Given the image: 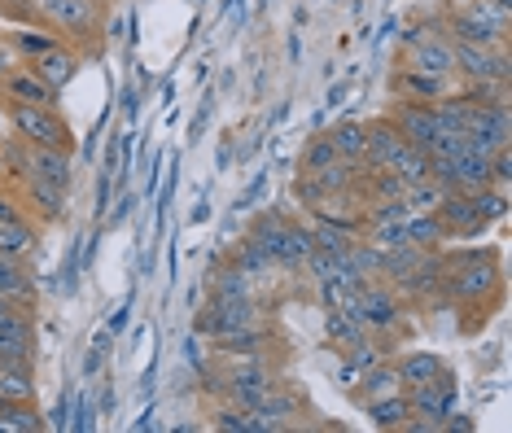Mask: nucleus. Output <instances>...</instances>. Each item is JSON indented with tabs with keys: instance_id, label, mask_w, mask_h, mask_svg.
<instances>
[{
	"instance_id": "nucleus-38",
	"label": "nucleus",
	"mask_w": 512,
	"mask_h": 433,
	"mask_svg": "<svg viewBox=\"0 0 512 433\" xmlns=\"http://www.w3.org/2000/svg\"><path fill=\"white\" fill-rule=\"evenodd\" d=\"M110 329H101V333H92V342H88V359H84V377H97L101 368H106V359H110Z\"/></svg>"
},
{
	"instance_id": "nucleus-46",
	"label": "nucleus",
	"mask_w": 512,
	"mask_h": 433,
	"mask_svg": "<svg viewBox=\"0 0 512 433\" xmlns=\"http://www.w3.org/2000/svg\"><path fill=\"white\" fill-rule=\"evenodd\" d=\"M127 311H132V307H119V311H114V320H110V333H123V324H127Z\"/></svg>"
},
{
	"instance_id": "nucleus-10",
	"label": "nucleus",
	"mask_w": 512,
	"mask_h": 433,
	"mask_svg": "<svg viewBox=\"0 0 512 433\" xmlns=\"http://www.w3.org/2000/svg\"><path fill=\"white\" fill-rule=\"evenodd\" d=\"M31 346H36L31 307H5L0 311V364H31Z\"/></svg>"
},
{
	"instance_id": "nucleus-44",
	"label": "nucleus",
	"mask_w": 512,
	"mask_h": 433,
	"mask_svg": "<svg viewBox=\"0 0 512 433\" xmlns=\"http://www.w3.org/2000/svg\"><path fill=\"white\" fill-rule=\"evenodd\" d=\"M136 110H141V92L123 88V114H127V119H136Z\"/></svg>"
},
{
	"instance_id": "nucleus-21",
	"label": "nucleus",
	"mask_w": 512,
	"mask_h": 433,
	"mask_svg": "<svg viewBox=\"0 0 512 433\" xmlns=\"http://www.w3.org/2000/svg\"><path fill=\"white\" fill-rule=\"evenodd\" d=\"M394 368H399L403 390H412V385H425V381H434L438 372H447V359H442L438 350H407L403 359H394Z\"/></svg>"
},
{
	"instance_id": "nucleus-11",
	"label": "nucleus",
	"mask_w": 512,
	"mask_h": 433,
	"mask_svg": "<svg viewBox=\"0 0 512 433\" xmlns=\"http://www.w3.org/2000/svg\"><path fill=\"white\" fill-rule=\"evenodd\" d=\"M0 97H5V105L22 101V105H49V110H57V97H62V92L44 84L27 62H18L9 75H0Z\"/></svg>"
},
{
	"instance_id": "nucleus-4",
	"label": "nucleus",
	"mask_w": 512,
	"mask_h": 433,
	"mask_svg": "<svg viewBox=\"0 0 512 433\" xmlns=\"http://www.w3.org/2000/svg\"><path fill=\"white\" fill-rule=\"evenodd\" d=\"M355 315L364 320V329L381 342H390L394 333H403V320H407V302L399 298V289L386 285V280H364L359 285V302H355Z\"/></svg>"
},
{
	"instance_id": "nucleus-40",
	"label": "nucleus",
	"mask_w": 512,
	"mask_h": 433,
	"mask_svg": "<svg viewBox=\"0 0 512 433\" xmlns=\"http://www.w3.org/2000/svg\"><path fill=\"white\" fill-rule=\"evenodd\" d=\"M71 416H75V399L71 394H62L57 407L49 412V420H44V429H71Z\"/></svg>"
},
{
	"instance_id": "nucleus-31",
	"label": "nucleus",
	"mask_w": 512,
	"mask_h": 433,
	"mask_svg": "<svg viewBox=\"0 0 512 433\" xmlns=\"http://www.w3.org/2000/svg\"><path fill=\"white\" fill-rule=\"evenodd\" d=\"M36 394L31 364H0V403H22Z\"/></svg>"
},
{
	"instance_id": "nucleus-13",
	"label": "nucleus",
	"mask_w": 512,
	"mask_h": 433,
	"mask_svg": "<svg viewBox=\"0 0 512 433\" xmlns=\"http://www.w3.org/2000/svg\"><path fill=\"white\" fill-rule=\"evenodd\" d=\"M27 154V175H40V180L57 184V189H71L75 180V154L66 149H53V145H22Z\"/></svg>"
},
{
	"instance_id": "nucleus-9",
	"label": "nucleus",
	"mask_w": 512,
	"mask_h": 433,
	"mask_svg": "<svg viewBox=\"0 0 512 433\" xmlns=\"http://www.w3.org/2000/svg\"><path fill=\"white\" fill-rule=\"evenodd\" d=\"M386 119L399 127L403 140H412L416 149H429V140L442 132V123L434 119V105L429 101H407V97H390Z\"/></svg>"
},
{
	"instance_id": "nucleus-34",
	"label": "nucleus",
	"mask_w": 512,
	"mask_h": 433,
	"mask_svg": "<svg viewBox=\"0 0 512 433\" xmlns=\"http://www.w3.org/2000/svg\"><path fill=\"white\" fill-rule=\"evenodd\" d=\"M346 267H351V276L359 280V285H364V280H377L381 276V250L359 237L351 250H346Z\"/></svg>"
},
{
	"instance_id": "nucleus-24",
	"label": "nucleus",
	"mask_w": 512,
	"mask_h": 433,
	"mask_svg": "<svg viewBox=\"0 0 512 433\" xmlns=\"http://www.w3.org/2000/svg\"><path fill=\"white\" fill-rule=\"evenodd\" d=\"M259 280H254L250 272H241L237 263L228 267H215L211 272V285H206V294H219V298H259Z\"/></svg>"
},
{
	"instance_id": "nucleus-14",
	"label": "nucleus",
	"mask_w": 512,
	"mask_h": 433,
	"mask_svg": "<svg viewBox=\"0 0 512 433\" xmlns=\"http://www.w3.org/2000/svg\"><path fill=\"white\" fill-rule=\"evenodd\" d=\"M272 346H276V337H272V329H267L263 320L246 324V329H232V333L211 337L215 359H232V355H267Z\"/></svg>"
},
{
	"instance_id": "nucleus-25",
	"label": "nucleus",
	"mask_w": 512,
	"mask_h": 433,
	"mask_svg": "<svg viewBox=\"0 0 512 433\" xmlns=\"http://www.w3.org/2000/svg\"><path fill=\"white\" fill-rule=\"evenodd\" d=\"M311 237H316L320 250L346 254V250H351V245L359 241V228L342 224V219H329V215H311Z\"/></svg>"
},
{
	"instance_id": "nucleus-28",
	"label": "nucleus",
	"mask_w": 512,
	"mask_h": 433,
	"mask_svg": "<svg viewBox=\"0 0 512 433\" xmlns=\"http://www.w3.org/2000/svg\"><path fill=\"white\" fill-rule=\"evenodd\" d=\"M36 241H40V228L27 224V215L14 219V224H0V254H9V259H27L36 250Z\"/></svg>"
},
{
	"instance_id": "nucleus-32",
	"label": "nucleus",
	"mask_w": 512,
	"mask_h": 433,
	"mask_svg": "<svg viewBox=\"0 0 512 433\" xmlns=\"http://www.w3.org/2000/svg\"><path fill=\"white\" fill-rule=\"evenodd\" d=\"M40 429H44V420L36 407H31V399L0 403V433H40Z\"/></svg>"
},
{
	"instance_id": "nucleus-16",
	"label": "nucleus",
	"mask_w": 512,
	"mask_h": 433,
	"mask_svg": "<svg viewBox=\"0 0 512 433\" xmlns=\"http://www.w3.org/2000/svg\"><path fill=\"white\" fill-rule=\"evenodd\" d=\"M79 62H84V53H79L75 44H62V40H57L49 53H44V57H36V62H27V66L36 70V75H40V79H44V84H49V88H57V92H62V88H66V84H71V79H75Z\"/></svg>"
},
{
	"instance_id": "nucleus-15",
	"label": "nucleus",
	"mask_w": 512,
	"mask_h": 433,
	"mask_svg": "<svg viewBox=\"0 0 512 433\" xmlns=\"http://www.w3.org/2000/svg\"><path fill=\"white\" fill-rule=\"evenodd\" d=\"M66 193L71 189H57V184L40 180V175H22V202H27V210L40 219V224H57V219L66 215Z\"/></svg>"
},
{
	"instance_id": "nucleus-43",
	"label": "nucleus",
	"mask_w": 512,
	"mask_h": 433,
	"mask_svg": "<svg viewBox=\"0 0 512 433\" xmlns=\"http://www.w3.org/2000/svg\"><path fill=\"white\" fill-rule=\"evenodd\" d=\"M110 193H114V171H101V175H97V215H106Z\"/></svg>"
},
{
	"instance_id": "nucleus-5",
	"label": "nucleus",
	"mask_w": 512,
	"mask_h": 433,
	"mask_svg": "<svg viewBox=\"0 0 512 433\" xmlns=\"http://www.w3.org/2000/svg\"><path fill=\"white\" fill-rule=\"evenodd\" d=\"M27 14L44 31H62L66 40H88L101 27V0H27Z\"/></svg>"
},
{
	"instance_id": "nucleus-18",
	"label": "nucleus",
	"mask_w": 512,
	"mask_h": 433,
	"mask_svg": "<svg viewBox=\"0 0 512 433\" xmlns=\"http://www.w3.org/2000/svg\"><path fill=\"white\" fill-rule=\"evenodd\" d=\"M394 390H403L399 368H394V359H381V364H372V368L359 372V381L346 394L355 399V407H364L372 399H386V394H394Z\"/></svg>"
},
{
	"instance_id": "nucleus-37",
	"label": "nucleus",
	"mask_w": 512,
	"mask_h": 433,
	"mask_svg": "<svg viewBox=\"0 0 512 433\" xmlns=\"http://www.w3.org/2000/svg\"><path fill=\"white\" fill-rule=\"evenodd\" d=\"M232 263L241 267V272H250L254 280H263V276H272V267H276V259L267 250H259V245H254L250 237L237 245V254H232Z\"/></svg>"
},
{
	"instance_id": "nucleus-19",
	"label": "nucleus",
	"mask_w": 512,
	"mask_h": 433,
	"mask_svg": "<svg viewBox=\"0 0 512 433\" xmlns=\"http://www.w3.org/2000/svg\"><path fill=\"white\" fill-rule=\"evenodd\" d=\"M359 412L368 416L372 429H386V433H403L407 425H412V403H407V390H394L386 394V399H372L364 403Z\"/></svg>"
},
{
	"instance_id": "nucleus-22",
	"label": "nucleus",
	"mask_w": 512,
	"mask_h": 433,
	"mask_svg": "<svg viewBox=\"0 0 512 433\" xmlns=\"http://www.w3.org/2000/svg\"><path fill=\"white\" fill-rule=\"evenodd\" d=\"M403 237L412 241V245H421V250H442V245L451 241L434 210H416V215H403Z\"/></svg>"
},
{
	"instance_id": "nucleus-26",
	"label": "nucleus",
	"mask_w": 512,
	"mask_h": 433,
	"mask_svg": "<svg viewBox=\"0 0 512 433\" xmlns=\"http://www.w3.org/2000/svg\"><path fill=\"white\" fill-rule=\"evenodd\" d=\"M324 337L333 350H351L359 337H368V329L355 311H324Z\"/></svg>"
},
{
	"instance_id": "nucleus-20",
	"label": "nucleus",
	"mask_w": 512,
	"mask_h": 433,
	"mask_svg": "<svg viewBox=\"0 0 512 433\" xmlns=\"http://www.w3.org/2000/svg\"><path fill=\"white\" fill-rule=\"evenodd\" d=\"M285 224H289L285 210H263V215H254V224L246 232V237L259 245V250L272 254L276 267H281V259H285Z\"/></svg>"
},
{
	"instance_id": "nucleus-1",
	"label": "nucleus",
	"mask_w": 512,
	"mask_h": 433,
	"mask_svg": "<svg viewBox=\"0 0 512 433\" xmlns=\"http://www.w3.org/2000/svg\"><path fill=\"white\" fill-rule=\"evenodd\" d=\"M442 298L464 311L486 315L504 298V272H499L495 245H442Z\"/></svg>"
},
{
	"instance_id": "nucleus-7",
	"label": "nucleus",
	"mask_w": 512,
	"mask_h": 433,
	"mask_svg": "<svg viewBox=\"0 0 512 433\" xmlns=\"http://www.w3.org/2000/svg\"><path fill=\"white\" fill-rule=\"evenodd\" d=\"M364 136H368V149H364V167L368 171H399L403 158L416 149L412 140L399 136V127H394L386 114H381V119H372V123H364Z\"/></svg>"
},
{
	"instance_id": "nucleus-8",
	"label": "nucleus",
	"mask_w": 512,
	"mask_h": 433,
	"mask_svg": "<svg viewBox=\"0 0 512 433\" xmlns=\"http://www.w3.org/2000/svg\"><path fill=\"white\" fill-rule=\"evenodd\" d=\"M434 215L442 219V228H447L451 241H473V237H486V228H491V219L477 210L473 193H460V189H447V197L438 202Z\"/></svg>"
},
{
	"instance_id": "nucleus-17",
	"label": "nucleus",
	"mask_w": 512,
	"mask_h": 433,
	"mask_svg": "<svg viewBox=\"0 0 512 433\" xmlns=\"http://www.w3.org/2000/svg\"><path fill=\"white\" fill-rule=\"evenodd\" d=\"M447 88L451 79L425 75V70H412V66H394L390 75V97H407V101H438Z\"/></svg>"
},
{
	"instance_id": "nucleus-42",
	"label": "nucleus",
	"mask_w": 512,
	"mask_h": 433,
	"mask_svg": "<svg viewBox=\"0 0 512 433\" xmlns=\"http://www.w3.org/2000/svg\"><path fill=\"white\" fill-rule=\"evenodd\" d=\"M14 219H22V197L0 189V224H14Z\"/></svg>"
},
{
	"instance_id": "nucleus-29",
	"label": "nucleus",
	"mask_w": 512,
	"mask_h": 433,
	"mask_svg": "<svg viewBox=\"0 0 512 433\" xmlns=\"http://www.w3.org/2000/svg\"><path fill=\"white\" fill-rule=\"evenodd\" d=\"M447 9H460V14H469V18H482L486 27H495V31H512V5L508 0H456V5H447Z\"/></svg>"
},
{
	"instance_id": "nucleus-47",
	"label": "nucleus",
	"mask_w": 512,
	"mask_h": 433,
	"mask_svg": "<svg viewBox=\"0 0 512 433\" xmlns=\"http://www.w3.org/2000/svg\"><path fill=\"white\" fill-rule=\"evenodd\" d=\"M193 219L202 224V219H211V206H206V197H197V206H193Z\"/></svg>"
},
{
	"instance_id": "nucleus-39",
	"label": "nucleus",
	"mask_w": 512,
	"mask_h": 433,
	"mask_svg": "<svg viewBox=\"0 0 512 433\" xmlns=\"http://www.w3.org/2000/svg\"><path fill=\"white\" fill-rule=\"evenodd\" d=\"M294 202H302V206H307V210L324 202V193H320L316 175H298V180H294Z\"/></svg>"
},
{
	"instance_id": "nucleus-45",
	"label": "nucleus",
	"mask_w": 512,
	"mask_h": 433,
	"mask_svg": "<svg viewBox=\"0 0 512 433\" xmlns=\"http://www.w3.org/2000/svg\"><path fill=\"white\" fill-rule=\"evenodd\" d=\"M154 407H145V412H141V420H132V429H154Z\"/></svg>"
},
{
	"instance_id": "nucleus-35",
	"label": "nucleus",
	"mask_w": 512,
	"mask_h": 433,
	"mask_svg": "<svg viewBox=\"0 0 512 433\" xmlns=\"http://www.w3.org/2000/svg\"><path fill=\"white\" fill-rule=\"evenodd\" d=\"M329 162H337V149H333V140L316 132V136H307V145H302V154H298V175H316L324 171Z\"/></svg>"
},
{
	"instance_id": "nucleus-30",
	"label": "nucleus",
	"mask_w": 512,
	"mask_h": 433,
	"mask_svg": "<svg viewBox=\"0 0 512 433\" xmlns=\"http://www.w3.org/2000/svg\"><path fill=\"white\" fill-rule=\"evenodd\" d=\"M316 250V237H311V224H302V219L289 215V224H285V259L281 267H289V272H298L302 263H307V254Z\"/></svg>"
},
{
	"instance_id": "nucleus-6",
	"label": "nucleus",
	"mask_w": 512,
	"mask_h": 433,
	"mask_svg": "<svg viewBox=\"0 0 512 433\" xmlns=\"http://www.w3.org/2000/svg\"><path fill=\"white\" fill-rule=\"evenodd\" d=\"M263 320L259 315V298H219L206 294V307L193 315V333L197 337H219L232 329H246V324Z\"/></svg>"
},
{
	"instance_id": "nucleus-41",
	"label": "nucleus",
	"mask_w": 512,
	"mask_h": 433,
	"mask_svg": "<svg viewBox=\"0 0 512 433\" xmlns=\"http://www.w3.org/2000/svg\"><path fill=\"white\" fill-rule=\"evenodd\" d=\"M92 425H97V403H92V399H79V403H75V416H71V429L88 433Z\"/></svg>"
},
{
	"instance_id": "nucleus-12",
	"label": "nucleus",
	"mask_w": 512,
	"mask_h": 433,
	"mask_svg": "<svg viewBox=\"0 0 512 433\" xmlns=\"http://www.w3.org/2000/svg\"><path fill=\"white\" fill-rule=\"evenodd\" d=\"M403 66L425 70V75H438V79H456V49H451V35L447 31L425 35L421 44H412V49H407Z\"/></svg>"
},
{
	"instance_id": "nucleus-36",
	"label": "nucleus",
	"mask_w": 512,
	"mask_h": 433,
	"mask_svg": "<svg viewBox=\"0 0 512 433\" xmlns=\"http://www.w3.org/2000/svg\"><path fill=\"white\" fill-rule=\"evenodd\" d=\"M447 197V189L429 175V180H416V184H407V193H403V206H407V215H416V210H438V202Z\"/></svg>"
},
{
	"instance_id": "nucleus-33",
	"label": "nucleus",
	"mask_w": 512,
	"mask_h": 433,
	"mask_svg": "<svg viewBox=\"0 0 512 433\" xmlns=\"http://www.w3.org/2000/svg\"><path fill=\"white\" fill-rule=\"evenodd\" d=\"M44 27H18L9 31V49L18 53V62H36V57H44L57 44V35H40Z\"/></svg>"
},
{
	"instance_id": "nucleus-2",
	"label": "nucleus",
	"mask_w": 512,
	"mask_h": 433,
	"mask_svg": "<svg viewBox=\"0 0 512 433\" xmlns=\"http://www.w3.org/2000/svg\"><path fill=\"white\" fill-rule=\"evenodd\" d=\"M407 403H412V425L403 433H442L447 416L460 407V385L451 372H438L434 381L412 385V390H407Z\"/></svg>"
},
{
	"instance_id": "nucleus-23",
	"label": "nucleus",
	"mask_w": 512,
	"mask_h": 433,
	"mask_svg": "<svg viewBox=\"0 0 512 433\" xmlns=\"http://www.w3.org/2000/svg\"><path fill=\"white\" fill-rule=\"evenodd\" d=\"M0 294L14 298L18 307H36V280L27 276L22 259H9V254H0Z\"/></svg>"
},
{
	"instance_id": "nucleus-27",
	"label": "nucleus",
	"mask_w": 512,
	"mask_h": 433,
	"mask_svg": "<svg viewBox=\"0 0 512 433\" xmlns=\"http://www.w3.org/2000/svg\"><path fill=\"white\" fill-rule=\"evenodd\" d=\"M324 136L333 140V149H337V158H346V162H364V149H368V136H364V123H333V127H324Z\"/></svg>"
},
{
	"instance_id": "nucleus-3",
	"label": "nucleus",
	"mask_w": 512,
	"mask_h": 433,
	"mask_svg": "<svg viewBox=\"0 0 512 433\" xmlns=\"http://www.w3.org/2000/svg\"><path fill=\"white\" fill-rule=\"evenodd\" d=\"M9 127L22 145H53V149H66L75 154V136H71V123L62 119L49 105H22V101H9Z\"/></svg>"
}]
</instances>
